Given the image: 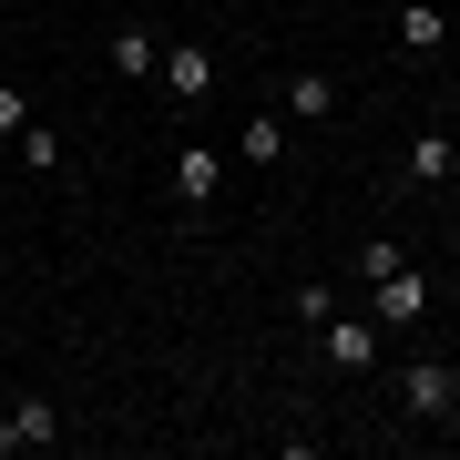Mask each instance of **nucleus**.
Here are the masks:
<instances>
[{
    "label": "nucleus",
    "mask_w": 460,
    "mask_h": 460,
    "mask_svg": "<svg viewBox=\"0 0 460 460\" xmlns=\"http://www.w3.org/2000/svg\"><path fill=\"white\" fill-rule=\"evenodd\" d=\"M429 296H440V287H429L420 266H389V277H368V317L399 338V328H420V317H429Z\"/></svg>",
    "instance_id": "obj_1"
},
{
    "label": "nucleus",
    "mask_w": 460,
    "mask_h": 460,
    "mask_svg": "<svg viewBox=\"0 0 460 460\" xmlns=\"http://www.w3.org/2000/svg\"><path fill=\"white\" fill-rule=\"evenodd\" d=\"M277 113H287V123H328V113H338V93H328V72H296V83L277 93Z\"/></svg>",
    "instance_id": "obj_7"
},
{
    "label": "nucleus",
    "mask_w": 460,
    "mask_h": 460,
    "mask_svg": "<svg viewBox=\"0 0 460 460\" xmlns=\"http://www.w3.org/2000/svg\"><path fill=\"white\" fill-rule=\"evenodd\" d=\"M154 72H164L174 102H205V93H215V51H205V41H164V62H154Z\"/></svg>",
    "instance_id": "obj_3"
},
{
    "label": "nucleus",
    "mask_w": 460,
    "mask_h": 460,
    "mask_svg": "<svg viewBox=\"0 0 460 460\" xmlns=\"http://www.w3.org/2000/svg\"><path fill=\"white\" fill-rule=\"evenodd\" d=\"M102 62H113L123 83H154V62H164V51H154V31H133V21H123V31L102 41Z\"/></svg>",
    "instance_id": "obj_8"
},
{
    "label": "nucleus",
    "mask_w": 460,
    "mask_h": 460,
    "mask_svg": "<svg viewBox=\"0 0 460 460\" xmlns=\"http://www.w3.org/2000/svg\"><path fill=\"white\" fill-rule=\"evenodd\" d=\"M246 164H256V174L287 164V113H256V123H246Z\"/></svg>",
    "instance_id": "obj_10"
},
{
    "label": "nucleus",
    "mask_w": 460,
    "mask_h": 460,
    "mask_svg": "<svg viewBox=\"0 0 460 460\" xmlns=\"http://www.w3.org/2000/svg\"><path fill=\"white\" fill-rule=\"evenodd\" d=\"M399 399H410V420H450V410H460V368H450V358H410Z\"/></svg>",
    "instance_id": "obj_2"
},
{
    "label": "nucleus",
    "mask_w": 460,
    "mask_h": 460,
    "mask_svg": "<svg viewBox=\"0 0 460 460\" xmlns=\"http://www.w3.org/2000/svg\"><path fill=\"white\" fill-rule=\"evenodd\" d=\"M174 195L184 205H215V195H226V154H215V144H184L174 154Z\"/></svg>",
    "instance_id": "obj_4"
},
{
    "label": "nucleus",
    "mask_w": 460,
    "mask_h": 460,
    "mask_svg": "<svg viewBox=\"0 0 460 460\" xmlns=\"http://www.w3.org/2000/svg\"><path fill=\"white\" fill-rule=\"evenodd\" d=\"M378 348H389L378 317H328V358H338V368H378Z\"/></svg>",
    "instance_id": "obj_5"
},
{
    "label": "nucleus",
    "mask_w": 460,
    "mask_h": 460,
    "mask_svg": "<svg viewBox=\"0 0 460 460\" xmlns=\"http://www.w3.org/2000/svg\"><path fill=\"white\" fill-rule=\"evenodd\" d=\"M460 174V144L450 133H410V184H450Z\"/></svg>",
    "instance_id": "obj_9"
},
{
    "label": "nucleus",
    "mask_w": 460,
    "mask_h": 460,
    "mask_svg": "<svg viewBox=\"0 0 460 460\" xmlns=\"http://www.w3.org/2000/svg\"><path fill=\"white\" fill-rule=\"evenodd\" d=\"M62 440V410H51V399H21L11 420H0V450H51Z\"/></svg>",
    "instance_id": "obj_6"
},
{
    "label": "nucleus",
    "mask_w": 460,
    "mask_h": 460,
    "mask_svg": "<svg viewBox=\"0 0 460 460\" xmlns=\"http://www.w3.org/2000/svg\"><path fill=\"white\" fill-rule=\"evenodd\" d=\"M399 41H410V51H440V41H450V21L429 11V0H410V11H399Z\"/></svg>",
    "instance_id": "obj_11"
},
{
    "label": "nucleus",
    "mask_w": 460,
    "mask_h": 460,
    "mask_svg": "<svg viewBox=\"0 0 460 460\" xmlns=\"http://www.w3.org/2000/svg\"><path fill=\"white\" fill-rule=\"evenodd\" d=\"M21 164H31V174H62V133H51V123H21Z\"/></svg>",
    "instance_id": "obj_12"
},
{
    "label": "nucleus",
    "mask_w": 460,
    "mask_h": 460,
    "mask_svg": "<svg viewBox=\"0 0 460 460\" xmlns=\"http://www.w3.org/2000/svg\"><path fill=\"white\" fill-rule=\"evenodd\" d=\"M21 123H31V93H21V83H0V144H21Z\"/></svg>",
    "instance_id": "obj_13"
}]
</instances>
